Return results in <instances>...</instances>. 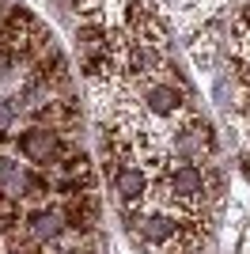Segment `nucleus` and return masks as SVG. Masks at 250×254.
I'll list each match as a JSON object with an SVG mask.
<instances>
[{
    "mask_svg": "<svg viewBox=\"0 0 250 254\" xmlns=\"http://www.w3.org/2000/svg\"><path fill=\"white\" fill-rule=\"evenodd\" d=\"M15 144H19V156L27 159V163H34L38 171H53V167L64 159V152L72 148V144H68L61 133H53L50 126H31V129H23Z\"/></svg>",
    "mask_w": 250,
    "mask_h": 254,
    "instance_id": "1",
    "label": "nucleus"
},
{
    "mask_svg": "<svg viewBox=\"0 0 250 254\" xmlns=\"http://www.w3.org/2000/svg\"><path fill=\"white\" fill-rule=\"evenodd\" d=\"M114 193H118V205L125 212L144 209L148 193H152V171L144 163H118L114 167Z\"/></svg>",
    "mask_w": 250,
    "mask_h": 254,
    "instance_id": "2",
    "label": "nucleus"
},
{
    "mask_svg": "<svg viewBox=\"0 0 250 254\" xmlns=\"http://www.w3.org/2000/svg\"><path fill=\"white\" fill-rule=\"evenodd\" d=\"M23 228H27V235H31L38 247L57 243V239L68 232V228H64V216H61V205H53V209H34Z\"/></svg>",
    "mask_w": 250,
    "mask_h": 254,
    "instance_id": "3",
    "label": "nucleus"
},
{
    "mask_svg": "<svg viewBox=\"0 0 250 254\" xmlns=\"http://www.w3.org/2000/svg\"><path fill=\"white\" fill-rule=\"evenodd\" d=\"M53 190V182L46 171L38 167H23L19 171V182H15V197H27V201H42L46 193Z\"/></svg>",
    "mask_w": 250,
    "mask_h": 254,
    "instance_id": "4",
    "label": "nucleus"
},
{
    "mask_svg": "<svg viewBox=\"0 0 250 254\" xmlns=\"http://www.w3.org/2000/svg\"><path fill=\"white\" fill-rule=\"evenodd\" d=\"M19 197L15 193H4L0 190V232H11L15 224H19Z\"/></svg>",
    "mask_w": 250,
    "mask_h": 254,
    "instance_id": "5",
    "label": "nucleus"
},
{
    "mask_svg": "<svg viewBox=\"0 0 250 254\" xmlns=\"http://www.w3.org/2000/svg\"><path fill=\"white\" fill-rule=\"evenodd\" d=\"M243 254H250V228H247V235H243Z\"/></svg>",
    "mask_w": 250,
    "mask_h": 254,
    "instance_id": "6",
    "label": "nucleus"
}]
</instances>
